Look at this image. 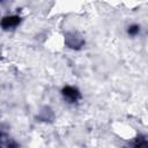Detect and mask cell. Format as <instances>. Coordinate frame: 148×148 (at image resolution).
<instances>
[{
	"mask_svg": "<svg viewBox=\"0 0 148 148\" xmlns=\"http://www.w3.org/2000/svg\"><path fill=\"white\" fill-rule=\"evenodd\" d=\"M61 94L66 98V101H68L69 103H75V102H77L81 98L80 91L75 87H72V86L64 87L62 90H61Z\"/></svg>",
	"mask_w": 148,
	"mask_h": 148,
	"instance_id": "2",
	"label": "cell"
},
{
	"mask_svg": "<svg viewBox=\"0 0 148 148\" xmlns=\"http://www.w3.org/2000/svg\"><path fill=\"white\" fill-rule=\"evenodd\" d=\"M65 44L71 49L79 50L83 46L84 40L76 32H67L65 35Z\"/></svg>",
	"mask_w": 148,
	"mask_h": 148,
	"instance_id": "1",
	"label": "cell"
},
{
	"mask_svg": "<svg viewBox=\"0 0 148 148\" xmlns=\"http://www.w3.org/2000/svg\"><path fill=\"white\" fill-rule=\"evenodd\" d=\"M127 32H128L130 36H136V35L140 32V25H138V24H132V25H130L128 29H127Z\"/></svg>",
	"mask_w": 148,
	"mask_h": 148,
	"instance_id": "4",
	"label": "cell"
},
{
	"mask_svg": "<svg viewBox=\"0 0 148 148\" xmlns=\"http://www.w3.org/2000/svg\"><path fill=\"white\" fill-rule=\"evenodd\" d=\"M21 22V17L18 15H10V16H5L1 22H0V25L2 29L5 30H8V29H13L15 27H17Z\"/></svg>",
	"mask_w": 148,
	"mask_h": 148,
	"instance_id": "3",
	"label": "cell"
},
{
	"mask_svg": "<svg viewBox=\"0 0 148 148\" xmlns=\"http://www.w3.org/2000/svg\"><path fill=\"white\" fill-rule=\"evenodd\" d=\"M2 1H3V0H0V2H2Z\"/></svg>",
	"mask_w": 148,
	"mask_h": 148,
	"instance_id": "5",
	"label": "cell"
}]
</instances>
